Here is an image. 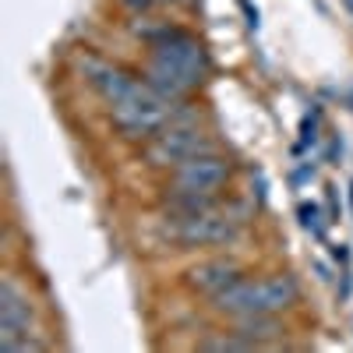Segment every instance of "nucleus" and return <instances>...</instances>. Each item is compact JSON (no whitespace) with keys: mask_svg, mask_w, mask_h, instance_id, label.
Masks as SVG:
<instances>
[{"mask_svg":"<svg viewBox=\"0 0 353 353\" xmlns=\"http://www.w3.org/2000/svg\"><path fill=\"white\" fill-rule=\"evenodd\" d=\"M209 71H212V57L205 50V43L173 25L163 39L152 43L149 64H145L141 78L149 88H156L163 99L176 103L188 92H194V88L209 78Z\"/></svg>","mask_w":353,"mask_h":353,"instance_id":"f257e3e1","label":"nucleus"},{"mask_svg":"<svg viewBox=\"0 0 353 353\" xmlns=\"http://www.w3.org/2000/svg\"><path fill=\"white\" fill-rule=\"evenodd\" d=\"M301 301V286L293 276H269V279H233L219 293H212V307L219 314H279Z\"/></svg>","mask_w":353,"mask_h":353,"instance_id":"f03ea898","label":"nucleus"},{"mask_svg":"<svg viewBox=\"0 0 353 353\" xmlns=\"http://www.w3.org/2000/svg\"><path fill=\"white\" fill-rule=\"evenodd\" d=\"M110 117H113V124L121 128L124 138H141V141L156 138L159 131H166L170 124L181 121V117L173 113L170 99H163L156 88L145 85V78H141V85L134 88L128 99L110 106Z\"/></svg>","mask_w":353,"mask_h":353,"instance_id":"7ed1b4c3","label":"nucleus"},{"mask_svg":"<svg viewBox=\"0 0 353 353\" xmlns=\"http://www.w3.org/2000/svg\"><path fill=\"white\" fill-rule=\"evenodd\" d=\"M32 318H36V307L28 301V293L14 279H4L0 283V350H8V353L43 350L32 329Z\"/></svg>","mask_w":353,"mask_h":353,"instance_id":"20e7f679","label":"nucleus"},{"mask_svg":"<svg viewBox=\"0 0 353 353\" xmlns=\"http://www.w3.org/2000/svg\"><path fill=\"white\" fill-rule=\"evenodd\" d=\"M205 152H216V145L209 141V134H201L188 121H176V124H170L166 131H159L149 141L145 159H149V166H159V170H176V166H184L188 159H198Z\"/></svg>","mask_w":353,"mask_h":353,"instance_id":"39448f33","label":"nucleus"},{"mask_svg":"<svg viewBox=\"0 0 353 353\" xmlns=\"http://www.w3.org/2000/svg\"><path fill=\"white\" fill-rule=\"evenodd\" d=\"M241 233V219H233L230 212H198L188 219H176V237L191 248H209V244H226V241H237Z\"/></svg>","mask_w":353,"mask_h":353,"instance_id":"423d86ee","label":"nucleus"},{"mask_svg":"<svg viewBox=\"0 0 353 353\" xmlns=\"http://www.w3.org/2000/svg\"><path fill=\"white\" fill-rule=\"evenodd\" d=\"M78 68H81V74H85V81L96 88V92L113 106V103H121V99H128L134 88L141 85V78H134V74H128L124 68H117V64H110V61H103V57H92V53H85L81 61H78Z\"/></svg>","mask_w":353,"mask_h":353,"instance_id":"0eeeda50","label":"nucleus"},{"mask_svg":"<svg viewBox=\"0 0 353 353\" xmlns=\"http://www.w3.org/2000/svg\"><path fill=\"white\" fill-rule=\"evenodd\" d=\"M230 181V163L219 152H205L198 159H188L184 166L173 170V184L181 191H198V194H216Z\"/></svg>","mask_w":353,"mask_h":353,"instance_id":"6e6552de","label":"nucleus"},{"mask_svg":"<svg viewBox=\"0 0 353 353\" xmlns=\"http://www.w3.org/2000/svg\"><path fill=\"white\" fill-rule=\"evenodd\" d=\"M233 279H241V269L233 261H226V258H216V261H201V265H194V269L188 272V286L191 290H198V293H219L223 286H230Z\"/></svg>","mask_w":353,"mask_h":353,"instance_id":"1a4fd4ad","label":"nucleus"},{"mask_svg":"<svg viewBox=\"0 0 353 353\" xmlns=\"http://www.w3.org/2000/svg\"><path fill=\"white\" fill-rule=\"evenodd\" d=\"M237 332L248 336V339H254L261 346L265 339H276L279 336V325L272 321V314H241L237 318Z\"/></svg>","mask_w":353,"mask_h":353,"instance_id":"9d476101","label":"nucleus"},{"mask_svg":"<svg viewBox=\"0 0 353 353\" xmlns=\"http://www.w3.org/2000/svg\"><path fill=\"white\" fill-rule=\"evenodd\" d=\"M297 219H301V226L311 233V237L325 241V216H321V209L314 201H301L297 205Z\"/></svg>","mask_w":353,"mask_h":353,"instance_id":"9b49d317","label":"nucleus"},{"mask_svg":"<svg viewBox=\"0 0 353 353\" xmlns=\"http://www.w3.org/2000/svg\"><path fill=\"white\" fill-rule=\"evenodd\" d=\"M198 346H201V350H258V343L248 339V336H241V332H230V336H205Z\"/></svg>","mask_w":353,"mask_h":353,"instance_id":"f8f14e48","label":"nucleus"},{"mask_svg":"<svg viewBox=\"0 0 353 353\" xmlns=\"http://www.w3.org/2000/svg\"><path fill=\"white\" fill-rule=\"evenodd\" d=\"M318 121H321V110H311L304 117V124H301V145L307 149V145H318Z\"/></svg>","mask_w":353,"mask_h":353,"instance_id":"ddd939ff","label":"nucleus"},{"mask_svg":"<svg viewBox=\"0 0 353 353\" xmlns=\"http://www.w3.org/2000/svg\"><path fill=\"white\" fill-rule=\"evenodd\" d=\"M121 4H124L131 14H149V11L159 4V0H121Z\"/></svg>","mask_w":353,"mask_h":353,"instance_id":"4468645a","label":"nucleus"},{"mask_svg":"<svg viewBox=\"0 0 353 353\" xmlns=\"http://www.w3.org/2000/svg\"><path fill=\"white\" fill-rule=\"evenodd\" d=\"M241 8H244V14H248V28H254V32H258V8H251V0H241Z\"/></svg>","mask_w":353,"mask_h":353,"instance_id":"2eb2a0df","label":"nucleus"},{"mask_svg":"<svg viewBox=\"0 0 353 353\" xmlns=\"http://www.w3.org/2000/svg\"><path fill=\"white\" fill-rule=\"evenodd\" d=\"M332 254H336V261H343V265H346V258H350V251H346L343 244H339V248H332Z\"/></svg>","mask_w":353,"mask_h":353,"instance_id":"dca6fc26","label":"nucleus"},{"mask_svg":"<svg viewBox=\"0 0 353 353\" xmlns=\"http://www.w3.org/2000/svg\"><path fill=\"white\" fill-rule=\"evenodd\" d=\"M170 4H184V8H191V4H198V0H170Z\"/></svg>","mask_w":353,"mask_h":353,"instance_id":"f3484780","label":"nucleus"},{"mask_svg":"<svg viewBox=\"0 0 353 353\" xmlns=\"http://www.w3.org/2000/svg\"><path fill=\"white\" fill-rule=\"evenodd\" d=\"M346 8H350V11H353V0H346Z\"/></svg>","mask_w":353,"mask_h":353,"instance_id":"a211bd4d","label":"nucleus"}]
</instances>
